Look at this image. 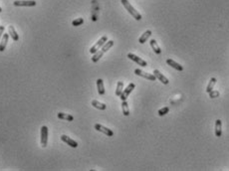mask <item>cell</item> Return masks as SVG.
I'll list each match as a JSON object with an SVG mask.
<instances>
[{
  "label": "cell",
  "mask_w": 229,
  "mask_h": 171,
  "mask_svg": "<svg viewBox=\"0 0 229 171\" xmlns=\"http://www.w3.org/2000/svg\"><path fill=\"white\" fill-rule=\"evenodd\" d=\"M121 2H122V4L125 6V8L128 10V12H129V13L132 15V16L134 17L135 20L140 21V20L142 19V15L138 13L137 10H135L134 7H133L132 5L130 4V2L128 1V0H121Z\"/></svg>",
  "instance_id": "6da1fadb"
},
{
  "label": "cell",
  "mask_w": 229,
  "mask_h": 171,
  "mask_svg": "<svg viewBox=\"0 0 229 171\" xmlns=\"http://www.w3.org/2000/svg\"><path fill=\"white\" fill-rule=\"evenodd\" d=\"M107 41H108V37L107 36H103L102 38L98 40V42L96 43V44L91 48V49H90V53H91V54H95L96 52H98L101 49V48L104 46L105 43Z\"/></svg>",
  "instance_id": "7a4b0ae2"
},
{
  "label": "cell",
  "mask_w": 229,
  "mask_h": 171,
  "mask_svg": "<svg viewBox=\"0 0 229 171\" xmlns=\"http://www.w3.org/2000/svg\"><path fill=\"white\" fill-rule=\"evenodd\" d=\"M13 4L16 7H23V6L33 7V6H36L37 2L35 0H16V1L13 2Z\"/></svg>",
  "instance_id": "3957f363"
},
{
  "label": "cell",
  "mask_w": 229,
  "mask_h": 171,
  "mask_svg": "<svg viewBox=\"0 0 229 171\" xmlns=\"http://www.w3.org/2000/svg\"><path fill=\"white\" fill-rule=\"evenodd\" d=\"M135 85L134 84V83H130V84L128 85V87L125 88L124 90H123L122 95H120L121 100H127L128 97H129L130 93H132L133 90H135Z\"/></svg>",
  "instance_id": "277c9868"
},
{
  "label": "cell",
  "mask_w": 229,
  "mask_h": 171,
  "mask_svg": "<svg viewBox=\"0 0 229 171\" xmlns=\"http://www.w3.org/2000/svg\"><path fill=\"white\" fill-rule=\"evenodd\" d=\"M135 74L140 77L145 78V79H147V80H150V81H152V82H155V80H157V78H155V76L153 74H148V73L143 72V70H140V69H135Z\"/></svg>",
  "instance_id": "5b68a950"
},
{
  "label": "cell",
  "mask_w": 229,
  "mask_h": 171,
  "mask_svg": "<svg viewBox=\"0 0 229 171\" xmlns=\"http://www.w3.org/2000/svg\"><path fill=\"white\" fill-rule=\"evenodd\" d=\"M40 141H41V145L43 147L47 146L48 143V127L46 125H43L41 127V138H40Z\"/></svg>",
  "instance_id": "8992f818"
},
{
  "label": "cell",
  "mask_w": 229,
  "mask_h": 171,
  "mask_svg": "<svg viewBox=\"0 0 229 171\" xmlns=\"http://www.w3.org/2000/svg\"><path fill=\"white\" fill-rule=\"evenodd\" d=\"M95 129L98 130V131H100V132H103L104 134L108 135V136H113V135H114V131H113L112 129H110V128L106 127V126H104V125H102L100 124H95Z\"/></svg>",
  "instance_id": "52a82bcc"
},
{
  "label": "cell",
  "mask_w": 229,
  "mask_h": 171,
  "mask_svg": "<svg viewBox=\"0 0 229 171\" xmlns=\"http://www.w3.org/2000/svg\"><path fill=\"white\" fill-rule=\"evenodd\" d=\"M128 58L132 60V61L135 62L137 64H138L140 66H142V67H147V62L143 61L142 58L138 57L137 55L133 54V53H129V54H128Z\"/></svg>",
  "instance_id": "ba28073f"
},
{
  "label": "cell",
  "mask_w": 229,
  "mask_h": 171,
  "mask_svg": "<svg viewBox=\"0 0 229 171\" xmlns=\"http://www.w3.org/2000/svg\"><path fill=\"white\" fill-rule=\"evenodd\" d=\"M61 140L62 141H64L65 143H67L68 145H70V146L73 147V148L78 147V142L75 141L74 139H72V138H70L69 136H67V135H65V134L61 135Z\"/></svg>",
  "instance_id": "9c48e42d"
},
{
  "label": "cell",
  "mask_w": 229,
  "mask_h": 171,
  "mask_svg": "<svg viewBox=\"0 0 229 171\" xmlns=\"http://www.w3.org/2000/svg\"><path fill=\"white\" fill-rule=\"evenodd\" d=\"M153 75H155V78H157V80H160V82H162L163 85H168V83H169L168 79L164 76V75H162L158 70H155V71H153Z\"/></svg>",
  "instance_id": "30bf717a"
},
{
  "label": "cell",
  "mask_w": 229,
  "mask_h": 171,
  "mask_svg": "<svg viewBox=\"0 0 229 171\" xmlns=\"http://www.w3.org/2000/svg\"><path fill=\"white\" fill-rule=\"evenodd\" d=\"M113 46H114V41L113 40H110V41H107L105 43V45L103 46L102 48H101V50H100V53H101V55H104L106 52H108L109 50L112 48Z\"/></svg>",
  "instance_id": "8fae6325"
},
{
  "label": "cell",
  "mask_w": 229,
  "mask_h": 171,
  "mask_svg": "<svg viewBox=\"0 0 229 171\" xmlns=\"http://www.w3.org/2000/svg\"><path fill=\"white\" fill-rule=\"evenodd\" d=\"M167 64L168 65V66H170L172 68H173V69L177 70V71H183V67L181 66V65H179L178 63L174 62L172 59H167Z\"/></svg>",
  "instance_id": "7c38bea8"
},
{
  "label": "cell",
  "mask_w": 229,
  "mask_h": 171,
  "mask_svg": "<svg viewBox=\"0 0 229 171\" xmlns=\"http://www.w3.org/2000/svg\"><path fill=\"white\" fill-rule=\"evenodd\" d=\"M222 134V122L220 119H217L215 122V135L217 137H220Z\"/></svg>",
  "instance_id": "4fadbf2b"
},
{
  "label": "cell",
  "mask_w": 229,
  "mask_h": 171,
  "mask_svg": "<svg viewBox=\"0 0 229 171\" xmlns=\"http://www.w3.org/2000/svg\"><path fill=\"white\" fill-rule=\"evenodd\" d=\"M8 34H9V36L12 38V40H13V41L17 42V41H18V40H19V36H18V34L16 33V31H15L14 27L12 26V25H10V26L8 27Z\"/></svg>",
  "instance_id": "5bb4252c"
},
{
  "label": "cell",
  "mask_w": 229,
  "mask_h": 171,
  "mask_svg": "<svg viewBox=\"0 0 229 171\" xmlns=\"http://www.w3.org/2000/svg\"><path fill=\"white\" fill-rule=\"evenodd\" d=\"M97 88H98V93L100 95H104L106 90L104 87V81L102 79H98L97 80Z\"/></svg>",
  "instance_id": "9a60e30c"
},
{
  "label": "cell",
  "mask_w": 229,
  "mask_h": 171,
  "mask_svg": "<svg viewBox=\"0 0 229 171\" xmlns=\"http://www.w3.org/2000/svg\"><path fill=\"white\" fill-rule=\"evenodd\" d=\"M150 47H152V49L153 50V52H155V54H160V53H162V50H160V46L157 45V42L155 41V39L150 40Z\"/></svg>",
  "instance_id": "2e32d148"
},
{
  "label": "cell",
  "mask_w": 229,
  "mask_h": 171,
  "mask_svg": "<svg viewBox=\"0 0 229 171\" xmlns=\"http://www.w3.org/2000/svg\"><path fill=\"white\" fill-rule=\"evenodd\" d=\"M150 36H152V31H150V30H147V31H145V33L140 37L138 42H140V44H145V43L147 42V40L150 38Z\"/></svg>",
  "instance_id": "e0dca14e"
},
{
  "label": "cell",
  "mask_w": 229,
  "mask_h": 171,
  "mask_svg": "<svg viewBox=\"0 0 229 171\" xmlns=\"http://www.w3.org/2000/svg\"><path fill=\"white\" fill-rule=\"evenodd\" d=\"M8 39H9V34H4L3 37H2L1 43H0V52H3L5 50V48L7 46Z\"/></svg>",
  "instance_id": "ac0fdd59"
},
{
  "label": "cell",
  "mask_w": 229,
  "mask_h": 171,
  "mask_svg": "<svg viewBox=\"0 0 229 171\" xmlns=\"http://www.w3.org/2000/svg\"><path fill=\"white\" fill-rule=\"evenodd\" d=\"M92 105L94 107H96V109L100 110H105L106 109H107V105H106L105 104H103V102H100L99 100H92Z\"/></svg>",
  "instance_id": "d6986e66"
},
{
  "label": "cell",
  "mask_w": 229,
  "mask_h": 171,
  "mask_svg": "<svg viewBox=\"0 0 229 171\" xmlns=\"http://www.w3.org/2000/svg\"><path fill=\"white\" fill-rule=\"evenodd\" d=\"M58 117H59L60 119H66L68 122H73V120H74V117H73V115L64 114V112H59V114H58Z\"/></svg>",
  "instance_id": "ffe728a7"
},
{
  "label": "cell",
  "mask_w": 229,
  "mask_h": 171,
  "mask_svg": "<svg viewBox=\"0 0 229 171\" xmlns=\"http://www.w3.org/2000/svg\"><path fill=\"white\" fill-rule=\"evenodd\" d=\"M122 110H123V114H124V115H125V117H129L130 115V110H129V105H128L127 100H123Z\"/></svg>",
  "instance_id": "44dd1931"
},
{
  "label": "cell",
  "mask_w": 229,
  "mask_h": 171,
  "mask_svg": "<svg viewBox=\"0 0 229 171\" xmlns=\"http://www.w3.org/2000/svg\"><path fill=\"white\" fill-rule=\"evenodd\" d=\"M216 82H217L216 78H211L209 83H208V85H207V87H206V93H209L213 90V87H214V85L216 84Z\"/></svg>",
  "instance_id": "7402d4cb"
},
{
  "label": "cell",
  "mask_w": 229,
  "mask_h": 171,
  "mask_svg": "<svg viewBox=\"0 0 229 171\" xmlns=\"http://www.w3.org/2000/svg\"><path fill=\"white\" fill-rule=\"evenodd\" d=\"M123 90H124V83L123 82H118L117 84V90H116V95L120 97L122 95Z\"/></svg>",
  "instance_id": "603a6c76"
},
{
  "label": "cell",
  "mask_w": 229,
  "mask_h": 171,
  "mask_svg": "<svg viewBox=\"0 0 229 171\" xmlns=\"http://www.w3.org/2000/svg\"><path fill=\"white\" fill-rule=\"evenodd\" d=\"M168 112H169V107H162V109L158 110L157 114H158V115H160V117H163V115L167 114Z\"/></svg>",
  "instance_id": "cb8c5ba5"
},
{
  "label": "cell",
  "mask_w": 229,
  "mask_h": 171,
  "mask_svg": "<svg viewBox=\"0 0 229 171\" xmlns=\"http://www.w3.org/2000/svg\"><path fill=\"white\" fill-rule=\"evenodd\" d=\"M83 23H84V19H83V18H77V19H75L74 21L72 22V25H73V26H75V27H77V26H80V25H82Z\"/></svg>",
  "instance_id": "d4e9b609"
},
{
  "label": "cell",
  "mask_w": 229,
  "mask_h": 171,
  "mask_svg": "<svg viewBox=\"0 0 229 171\" xmlns=\"http://www.w3.org/2000/svg\"><path fill=\"white\" fill-rule=\"evenodd\" d=\"M208 95H209V98H211V99H215V98H218L219 97V92H217V90H212L211 92L208 93Z\"/></svg>",
  "instance_id": "484cf974"
},
{
  "label": "cell",
  "mask_w": 229,
  "mask_h": 171,
  "mask_svg": "<svg viewBox=\"0 0 229 171\" xmlns=\"http://www.w3.org/2000/svg\"><path fill=\"white\" fill-rule=\"evenodd\" d=\"M4 30H5L4 26H0V38H1V36H2V34H3Z\"/></svg>",
  "instance_id": "4316f807"
},
{
  "label": "cell",
  "mask_w": 229,
  "mask_h": 171,
  "mask_svg": "<svg viewBox=\"0 0 229 171\" xmlns=\"http://www.w3.org/2000/svg\"><path fill=\"white\" fill-rule=\"evenodd\" d=\"M1 12H2V8L0 7V13H1Z\"/></svg>",
  "instance_id": "83f0119b"
}]
</instances>
